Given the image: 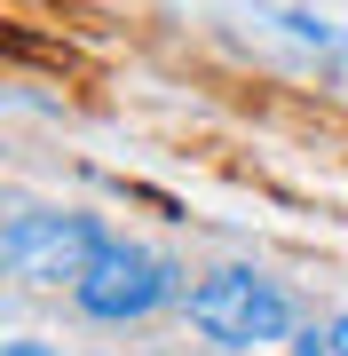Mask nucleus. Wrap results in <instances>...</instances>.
Listing matches in <instances>:
<instances>
[{"label":"nucleus","instance_id":"1","mask_svg":"<svg viewBox=\"0 0 348 356\" xmlns=\"http://www.w3.org/2000/svg\"><path fill=\"white\" fill-rule=\"evenodd\" d=\"M190 325L206 332V341L222 348H261V341H285V332L301 325L293 293H285L277 277H254V269H214L206 285L190 293Z\"/></svg>","mask_w":348,"mask_h":356},{"label":"nucleus","instance_id":"2","mask_svg":"<svg viewBox=\"0 0 348 356\" xmlns=\"http://www.w3.org/2000/svg\"><path fill=\"white\" fill-rule=\"evenodd\" d=\"M103 245L111 238L88 214H40V206L8 214V229H0V261H8L16 277H32V285H79Z\"/></svg>","mask_w":348,"mask_h":356},{"label":"nucleus","instance_id":"3","mask_svg":"<svg viewBox=\"0 0 348 356\" xmlns=\"http://www.w3.org/2000/svg\"><path fill=\"white\" fill-rule=\"evenodd\" d=\"M79 293V309L88 317H103V325H127V317H151L158 301H174V269L158 261V254H142V245H103L95 254V269L72 285Z\"/></svg>","mask_w":348,"mask_h":356},{"label":"nucleus","instance_id":"4","mask_svg":"<svg viewBox=\"0 0 348 356\" xmlns=\"http://www.w3.org/2000/svg\"><path fill=\"white\" fill-rule=\"evenodd\" d=\"M293 356H340V348H333V332H324V341H317V332H309V341H301Z\"/></svg>","mask_w":348,"mask_h":356},{"label":"nucleus","instance_id":"5","mask_svg":"<svg viewBox=\"0 0 348 356\" xmlns=\"http://www.w3.org/2000/svg\"><path fill=\"white\" fill-rule=\"evenodd\" d=\"M0 356H56V348H40V341H8Z\"/></svg>","mask_w":348,"mask_h":356},{"label":"nucleus","instance_id":"6","mask_svg":"<svg viewBox=\"0 0 348 356\" xmlns=\"http://www.w3.org/2000/svg\"><path fill=\"white\" fill-rule=\"evenodd\" d=\"M333 348L348 356V309H340V317H333Z\"/></svg>","mask_w":348,"mask_h":356},{"label":"nucleus","instance_id":"7","mask_svg":"<svg viewBox=\"0 0 348 356\" xmlns=\"http://www.w3.org/2000/svg\"><path fill=\"white\" fill-rule=\"evenodd\" d=\"M230 356H238V348H230Z\"/></svg>","mask_w":348,"mask_h":356}]
</instances>
